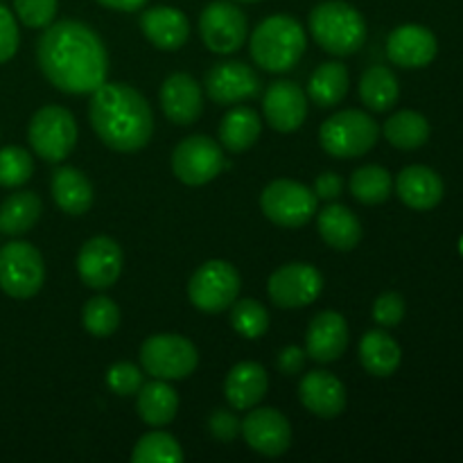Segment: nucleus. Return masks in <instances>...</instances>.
Returning a JSON list of instances; mask_svg holds the SVG:
<instances>
[{"label":"nucleus","instance_id":"obj_35","mask_svg":"<svg viewBox=\"0 0 463 463\" xmlns=\"http://www.w3.org/2000/svg\"><path fill=\"white\" fill-rule=\"evenodd\" d=\"M185 459L184 450H181L179 441L172 434L154 430L145 437L138 439L131 452V461L134 463H181Z\"/></svg>","mask_w":463,"mask_h":463},{"label":"nucleus","instance_id":"obj_32","mask_svg":"<svg viewBox=\"0 0 463 463\" xmlns=\"http://www.w3.org/2000/svg\"><path fill=\"white\" fill-rule=\"evenodd\" d=\"M401 86L387 66H371L360 80V98L366 109L375 113L389 111L398 102Z\"/></svg>","mask_w":463,"mask_h":463},{"label":"nucleus","instance_id":"obj_4","mask_svg":"<svg viewBox=\"0 0 463 463\" xmlns=\"http://www.w3.org/2000/svg\"><path fill=\"white\" fill-rule=\"evenodd\" d=\"M317 43L335 57L355 54L366 41V21L357 7L344 0H324L307 18Z\"/></svg>","mask_w":463,"mask_h":463},{"label":"nucleus","instance_id":"obj_30","mask_svg":"<svg viewBox=\"0 0 463 463\" xmlns=\"http://www.w3.org/2000/svg\"><path fill=\"white\" fill-rule=\"evenodd\" d=\"M41 213H43V203H41L39 194L23 190V193H14L0 203V233L5 235H25L32 226L39 222Z\"/></svg>","mask_w":463,"mask_h":463},{"label":"nucleus","instance_id":"obj_26","mask_svg":"<svg viewBox=\"0 0 463 463\" xmlns=\"http://www.w3.org/2000/svg\"><path fill=\"white\" fill-rule=\"evenodd\" d=\"M321 240L335 251H353L362 240V224L351 208L342 203H330L319 213L317 220Z\"/></svg>","mask_w":463,"mask_h":463},{"label":"nucleus","instance_id":"obj_46","mask_svg":"<svg viewBox=\"0 0 463 463\" xmlns=\"http://www.w3.org/2000/svg\"><path fill=\"white\" fill-rule=\"evenodd\" d=\"M98 3L109 9H116V12H136V9L143 7L147 0H98Z\"/></svg>","mask_w":463,"mask_h":463},{"label":"nucleus","instance_id":"obj_47","mask_svg":"<svg viewBox=\"0 0 463 463\" xmlns=\"http://www.w3.org/2000/svg\"><path fill=\"white\" fill-rule=\"evenodd\" d=\"M235 3H258V0H235Z\"/></svg>","mask_w":463,"mask_h":463},{"label":"nucleus","instance_id":"obj_25","mask_svg":"<svg viewBox=\"0 0 463 463\" xmlns=\"http://www.w3.org/2000/svg\"><path fill=\"white\" fill-rule=\"evenodd\" d=\"M52 199L66 215L80 217L93 206V184L81 170L72 165L57 167L50 181Z\"/></svg>","mask_w":463,"mask_h":463},{"label":"nucleus","instance_id":"obj_33","mask_svg":"<svg viewBox=\"0 0 463 463\" xmlns=\"http://www.w3.org/2000/svg\"><path fill=\"white\" fill-rule=\"evenodd\" d=\"M384 138L398 149H419L430 138V122L419 111H398L384 122Z\"/></svg>","mask_w":463,"mask_h":463},{"label":"nucleus","instance_id":"obj_44","mask_svg":"<svg viewBox=\"0 0 463 463\" xmlns=\"http://www.w3.org/2000/svg\"><path fill=\"white\" fill-rule=\"evenodd\" d=\"M306 355L307 353L303 351L301 346H285L283 351L279 353V360H276V364H279L280 373L297 375V373H301L303 366H306Z\"/></svg>","mask_w":463,"mask_h":463},{"label":"nucleus","instance_id":"obj_31","mask_svg":"<svg viewBox=\"0 0 463 463\" xmlns=\"http://www.w3.org/2000/svg\"><path fill=\"white\" fill-rule=\"evenodd\" d=\"M348 84H351V77H348V71L344 63H321V66L312 72L310 81H307L306 95L317 104V107L328 109L346 98Z\"/></svg>","mask_w":463,"mask_h":463},{"label":"nucleus","instance_id":"obj_16","mask_svg":"<svg viewBox=\"0 0 463 463\" xmlns=\"http://www.w3.org/2000/svg\"><path fill=\"white\" fill-rule=\"evenodd\" d=\"M258 90H260V77L242 61H222L206 75L208 98L222 107L256 98Z\"/></svg>","mask_w":463,"mask_h":463},{"label":"nucleus","instance_id":"obj_15","mask_svg":"<svg viewBox=\"0 0 463 463\" xmlns=\"http://www.w3.org/2000/svg\"><path fill=\"white\" fill-rule=\"evenodd\" d=\"M244 441L262 457H280L292 446V428L285 414L274 407H251L240 425Z\"/></svg>","mask_w":463,"mask_h":463},{"label":"nucleus","instance_id":"obj_8","mask_svg":"<svg viewBox=\"0 0 463 463\" xmlns=\"http://www.w3.org/2000/svg\"><path fill=\"white\" fill-rule=\"evenodd\" d=\"M240 288H242V280L231 262L208 260L190 279L188 298L197 310L217 315L233 306Z\"/></svg>","mask_w":463,"mask_h":463},{"label":"nucleus","instance_id":"obj_34","mask_svg":"<svg viewBox=\"0 0 463 463\" xmlns=\"http://www.w3.org/2000/svg\"><path fill=\"white\" fill-rule=\"evenodd\" d=\"M392 190L393 179L383 165H362L351 176V194L366 206L384 203L392 197Z\"/></svg>","mask_w":463,"mask_h":463},{"label":"nucleus","instance_id":"obj_45","mask_svg":"<svg viewBox=\"0 0 463 463\" xmlns=\"http://www.w3.org/2000/svg\"><path fill=\"white\" fill-rule=\"evenodd\" d=\"M342 176L335 175V172H324L321 176H317L315 181V194L317 199H326V202H333L342 194Z\"/></svg>","mask_w":463,"mask_h":463},{"label":"nucleus","instance_id":"obj_23","mask_svg":"<svg viewBox=\"0 0 463 463\" xmlns=\"http://www.w3.org/2000/svg\"><path fill=\"white\" fill-rule=\"evenodd\" d=\"M396 193L411 211H432L443 199V181L432 167L410 165L398 175Z\"/></svg>","mask_w":463,"mask_h":463},{"label":"nucleus","instance_id":"obj_24","mask_svg":"<svg viewBox=\"0 0 463 463\" xmlns=\"http://www.w3.org/2000/svg\"><path fill=\"white\" fill-rule=\"evenodd\" d=\"M269 378L265 366L258 362H240L224 380V396L233 410H251L265 398Z\"/></svg>","mask_w":463,"mask_h":463},{"label":"nucleus","instance_id":"obj_21","mask_svg":"<svg viewBox=\"0 0 463 463\" xmlns=\"http://www.w3.org/2000/svg\"><path fill=\"white\" fill-rule=\"evenodd\" d=\"M298 398L310 414L335 419L346 410V387L328 371H312L298 384Z\"/></svg>","mask_w":463,"mask_h":463},{"label":"nucleus","instance_id":"obj_2","mask_svg":"<svg viewBox=\"0 0 463 463\" xmlns=\"http://www.w3.org/2000/svg\"><path fill=\"white\" fill-rule=\"evenodd\" d=\"M90 127L116 152H138L152 140L154 113L140 90L129 84H107L90 93Z\"/></svg>","mask_w":463,"mask_h":463},{"label":"nucleus","instance_id":"obj_6","mask_svg":"<svg viewBox=\"0 0 463 463\" xmlns=\"http://www.w3.org/2000/svg\"><path fill=\"white\" fill-rule=\"evenodd\" d=\"M140 364L145 373L156 380H185L194 373L199 364L197 346L184 335L158 333L152 335L140 346Z\"/></svg>","mask_w":463,"mask_h":463},{"label":"nucleus","instance_id":"obj_7","mask_svg":"<svg viewBox=\"0 0 463 463\" xmlns=\"http://www.w3.org/2000/svg\"><path fill=\"white\" fill-rule=\"evenodd\" d=\"M77 122L68 109L59 104L41 107L27 127V140L36 156L45 163H61L77 145Z\"/></svg>","mask_w":463,"mask_h":463},{"label":"nucleus","instance_id":"obj_11","mask_svg":"<svg viewBox=\"0 0 463 463\" xmlns=\"http://www.w3.org/2000/svg\"><path fill=\"white\" fill-rule=\"evenodd\" d=\"M226 167L224 152L208 136L197 134L181 140L172 152V172L185 185H206Z\"/></svg>","mask_w":463,"mask_h":463},{"label":"nucleus","instance_id":"obj_3","mask_svg":"<svg viewBox=\"0 0 463 463\" xmlns=\"http://www.w3.org/2000/svg\"><path fill=\"white\" fill-rule=\"evenodd\" d=\"M306 32L294 16L274 14L253 30L249 50L256 66L267 72L292 71L306 52Z\"/></svg>","mask_w":463,"mask_h":463},{"label":"nucleus","instance_id":"obj_27","mask_svg":"<svg viewBox=\"0 0 463 463\" xmlns=\"http://www.w3.org/2000/svg\"><path fill=\"white\" fill-rule=\"evenodd\" d=\"M136 410L143 423L149 428H165L176 419L179 411V396L175 389L165 383V380H156L143 384L138 389V401H136Z\"/></svg>","mask_w":463,"mask_h":463},{"label":"nucleus","instance_id":"obj_14","mask_svg":"<svg viewBox=\"0 0 463 463\" xmlns=\"http://www.w3.org/2000/svg\"><path fill=\"white\" fill-rule=\"evenodd\" d=\"M125 265L122 247L109 235H95L77 256V271L86 288L90 289H107L118 283Z\"/></svg>","mask_w":463,"mask_h":463},{"label":"nucleus","instance_id":"obj_41","mask_svg":"<svg viewBox=\"0 0 463 463\" xmlns=\"http://www.w3.org/2000/svg\"><path fill=\"white\" fill-rule=\"evenodd\" d=\"M373 319L383 328H396L405 319V298L398 292H384L373 303Z\"/></svg>","mask_w":463,"mask_h":463},{"label":"nucleus","instance_id":"obj_29","mask_svg":"<svg viewBox=\"0 0 463 463\" xmlns=\"http://www.w3.org/2000/svg\"><path fill=\"white\" fill-rule=\"evenodd\" d=\"M262 134V120L251 107H233L220 125V143L229 152H247Z\"/></svg>","mask_w":463,"mask_h":463},{"label":"nucleus","instance_id":"obj_18","mask_svg":"<svg viewBox=\"0 0 463 463\" xmlns=\"http://www.w3.org/2000/svg\"><path fill=\"white\" fill-rule=\"evenodd\" d=\"M348 348V324L344 315L324 310L310 321L306 335V353L319 364L337 362Z\"/></svg>","mask_w":463,"mask_h":463},{"label":"nucleus","instance_id":"obj_43","mask_svg":"<svg viewBox=\"0 0 463 463\" xmlns=\"http://www.w3.org/2000/svg\"><path fill=\"white\" fill-rule=\"evenodd\" d=\"M240 425L242 423L238 420V416L229 410L213 411V416L208 419V430H211V434L217 439V441H224V443L233 441V439L238 437Z\"/></svg>","mask_w":463,"mask_h":463},{"label":"nucleus","instance_id":"obj_22","mask_svg":"<svg viewBox=\"0 0 463 463\" xmlns=\"http://www.w3.org/2000/svg\"><path fill=\"white\" fill-rule=\"evenodd\" d=\"M140 30L147 36L152 45L158 50H172L184 48L185 41L190 36V21L181 9L167 7V5H158V7H149L140 16Z\"/></svg>","mask_w":463,"mask_h":463},{"label":"nucleus","instance_id":"obj_28","mask_svg":"<svg viewBox=\"0 0 463 463\" xmlns=\"http://www.w3.org/2000/svg\"><path fill=\"white\" fill-rule=\"evenodd\" d=\"M360 360L366 373L375 375V378H389L401 366L402 351L389 333L369 330L360 342Z\"/></svg>","mask_w":463,"mask_h":463},{"label":"nucleus","instance_id":"obj_37","mask_svg":"<svg viewBox=\"0 0 463 463\" xmlns=\"http://www.w3.org/2000/svg\"><path fill=\"white\" fill-rule=\"evenodd\" d=\"M231 326L238 335L247 339H258L269 328V315L267 307L256 298H235L231 306Z\"/></svg>","mask_w":463,"mask_h":463},{"label":"nucleus","instance_id":"obj_39","mask_svg":"<svg viewBox=\"0 0 463 463\" xmlns=\"http://www.w3.org/2000/svg\"><path fill=\"white\" fill-rule=\"evenodd\" d=\"M59 0H14L18 21L32 30H43L57 16Z\"/></svg>","mask_w":463,"mask_h":463},{"label":"nucleus","instance_id":"obj_9","mask_svg":"<svg viewBox=\"0 0 463 463\" xmlns=\"http://www.w3.org/2000/svg\"><path fill=\"white\" fill-rule=\"evenodd\" d=\"M45 280L43 256L30 242L0 247V289L12 298H32Z\"/></svg>","mask_w":463,"mask_h":463},{"label":"nucleus","instance_id":"obj_40","mask_svg":"<svg viewBox=\"0 0 463 463\" xmlns=\"http://www.w3.org/2000/svg\"><path fill=\"white\" fill-rule=\"evenodd\" d=\"M107 384L118 396H134L143 387V373L131 362H116L107 373Z\"/></svg>","mask_w":463,"mask_h":463},{"label":"nucleus","instance_id":"obj_17","mask_svg":"<svg viewBox=\"0 0 463 463\" xmlns=\"http://www.w3.org/2000/svg\"><path fill=\"white\" fill-rule=\"evenodd\" d=\"M262 113L271 129L292 134L306 122L307 95L294 81H274L262 98Z\"/></svg>","mask_w":463,"mask_h":463},{"label":"nucleus","instance_id":"obj_1","mask_svg":"<svg viewBox=\"0 0 463 463\" xmlns=\"http://www.w3.org/2000/svg\"><path fill=\"white\" fill-rule=\"evenodd\" d=\"M36 59L45 80L71 95L93 93L109 75L104 41L93 27L75 18L45 27L36 43Z\"/></svg>","mask_w":463,"mask_h":463},{"label":"nucleus","instance_id":"obj_19","mask_svg":"<svg viewBox=\"0 0 463 463\" xmlns=\"http://www.w3.org/2000/svg\"><path fill=\"white\" fill-rule=\"evenodd\" d=\"M437 36L416 23L396 27L387 39V57L401 68H423L437 57Z\"/></svg>","mask_w":463,"mask_h":463},{"label":"nucleus","instance_id":"obj_36","mask_svg":"<svg viewBox=\"0 0 463 463\" xmlns=\"http://www.w3.org/2000/svg\"><path fill=\"white\" fill-rule=\"evenodd\" d=\"M81 326L93 337H111L120 328V307L109 297H93L81 310Z\"/></svg>","mask_w":463,"mask_h":463},{"label":"nucleus","instance_id":"obj_13","mask_svg":"<svg viewBox=\"0 0 463 463\" xmlns=\"http://www.w3.org/2000/svg\"><path fill=\"white\" fill-rule=\"evenodd\" d=\"M321 289H324V276L307 262H289L279 267L267 283V294L274 306L285 310L312 306L319 298Z\"/></svg>","mask_w":463,"mask_h":463},{"label":"nucleus","instance_id":"obj_48","mask_svg":"<svg viewBox=\"0 0 463 463\" xmlns=\"http://www.w3.org/2000/svg\"><path fill=\"white\" fill-rule=\"evenodd\" d=\"M459 251H461V256H463V235H461V240H459Z\"/></svg>","mask_w":463,"mask_h":463},{"label":"nucleus","instance_id":"obj_20","mask_svg":"<svg viewBox=\"0 0 463 463\" xmlns=\"http://www.w3.org/2000/svg\"><path fill=\"white\" fill-rule=\"evenodd\" d=\"M161 109L175 125L188 127L199 120L203 111V95L188 72H175L161 86Z\"/></svg>","mask_w":463,"mask_h":463},{"label":"nucleus","instance_id":"obj_10","mask_svg":"<svg viewBox=\"0 0 463 463\" xmlns=\"http://www.w3.org/2000/svg\"><path fill=\"white\" fill-rule=\"evenodd\" d=\"M315 190L292 179H276L262 190L260 208L269 222L283 229H298L307 224L317 213Z\"/></svg>","mask_w":463,"mask_h":463},{"label":"nucleus","instance_id":"obj_42","mask_svg":"<svg viewBox=\"0 0 463 463\" xmlns=\"http://www.w3.org/2000/svg\"><path fill=\"white\" fill-rule=\"evenodd\" d=\"M18 43H21V34H18L16 18L5 5H0V63L9 61L16 54Z\"/></svg>","mask_w":463,"mask_h":463},{"label":"nucleus","instance_id":"obj_12","mask_svg":"<svg viewBox=\"0 0 463 463\" xmlns=\"http://www.w3.org/2000/svg\"><path fill=\"white\" fill-rule=\"evenodd\" d=\"M199 34L211 52H238L249 36L247 16L231 0H213L199 16Z\"/></svg>","mask_w":463,"mask_h":463},{"label":"nucleus","instance_id":"obj_38","mask_svg":"<svg viewBox=\"0 0 463 463\" xmlns=\"http://www.w3.org/2000/svg\"><path fill=\"white\" fill-rule=\"evenodd\" d=\"M32 172H34V161L27 149L18 147V145L0 149V185L3 188H18V185L27 184Z\"/></svg>","mask_w":463,"mask_h":463},{"label":"nucleus","instance_id":"obj_5","mask_svg":"<svg viewBox=\"0 0 463 463\" xmlns=\"http://www.w3.org/2000/svg\"><path fill=\"white\" fill-rule=\"evenodd\" d=\"M380 127L369 113L357 109H344L321 125L319 143L330 156L357 158L375 147Z\"/></svg>","mask_w":463,"mask_h":463}]
</instances>
